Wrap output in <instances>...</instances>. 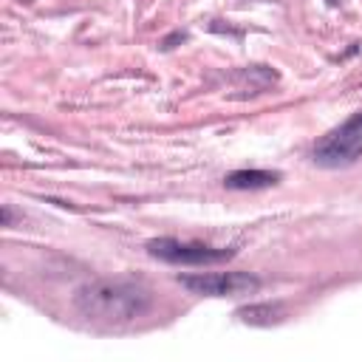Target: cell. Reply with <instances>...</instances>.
<instances>
[{"mask_svg": "<svg viewBox=\"0 0 362 362\" xmlns=\"http://www.w3.org/2000/svg\"><path fill=\"white\" fill-rule=\"evenodd\" d=\"M175 40H187V34H184V31H175L173 37H167V40H164V48H173V42H175Z\"/></svg>", "mask_w": 362, "mask_h": 362, "instance_id": "cell-7", "label": "cell"}, {"mask_svg": "<svg viewBox=\"0 0 362 362\" xmlns=\"http://www.w3.org/2000/svg\"><path fill=\"white\" fill-rule=\"evenodd\" d=\"M74 303L88 320L119 325L139 320L150 308L153 297L144 286L130 280H93L76 291Z\"/></svg>", "mask_w": 362, "mask_h": 362, "instance_id": "cell-1", "label": "cell"}, {"mask_svg": "<svg viewBox=\"0 0 362 362\" xmlns=\"http://www.w3.org/2000/svg\"><path fill=\"white\" fill-rule=\"evenodd\" d=\"M280 181V173L272 170H235L223 178V184L229 189H260V187H272Z\"/></svg>", "mask_w": 362, "mask_h": 362, "instance_id": "cell-6", "label": "cell"}, {"mask_svg": "<svg viewBox=\"0 0 362 362\" xmlns=\"http://www.w3.org/2000/svg\"><path fill=\"white\" fill-rule=\"evenodd\" d=\"M325 3H328V6H337V3H339V0H325Z\"/></svg>", "mask_w": 362, "mask_h": 362, "instance_id": "cell-8", "label": "cell"}, {"mask_svg": "<svg viewBox=\"0 0 362 362\" xmlns=\"http://www.w3.org/2000/svg\"><path fill=\"white\" fill-rule=\"evenodd\" d=\"M286 317H288V308L283 303H252V305L238 308V320L246 322V325H257V328L277 325Z\"/></svg>", "mask_w": 362, "mask_h": 362, "instance_id": "cell-5", "label": "cell"}, {"mask_svg": "<svg viewBox=\"0 0 362 362\" xmlns=\"http://www.w3.org/2000/svg\"><path fill=\"white\" fill-rule=\"evenodd\" d=\"M178 283L198 297H240L260 288V280L246 272H209V274H184Z\"/></svg>", "mask_w": 362, "mask_h": 362, "instance_id": "cell-3", "label": "cell"}, {"mask_svg": "<svg viewBox=\"0 0 362 362\" xmlns=\"http://www.w3.org/2000/svg\"><path fill=\"white\" fill-rule=\"evenodd\" d=\"M359 156H362V124L356 119L322 136L314 147V161L322 167H342V164L356 161Z\"/></svg>", "mask_w": 362, "mask_h": 362, "instance_id": "cell-4", "label": "cell"}, {"mask_svg": "<svg viewBox=\"0 0 362 362\" xmlns=\"http://www.w3.org/2000/svg\"><path fill=\"white\" fill-rule=\"evenodd\" d=\"M354 119H356V122H359V124H362V113H359V116H354Z\"/></svg>", "mask_w": 362, "mask_h": 362, "instance_id": "cell-9", "label": "cell"}, {"mask_svg": "<svg viewBox=\"0 0 362 362\" xmlns=\"http://www.w3.org/2000/svg\"><path fill=\"white\" fill-rule=\"evenodd\" d=\"M147 255L164 260V263H181V266H206V263H221L229 260L235 252L232 249H215L204 243H189V240H175V238H153L147 240Z\"/></svg>", "mask_w": 362, "mask_h": 362, "instance_id": "cell-2", "label": "cell"}]
</instances>
